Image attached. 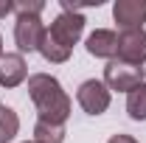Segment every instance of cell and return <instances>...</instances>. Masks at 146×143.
Segmentation results:
<instances>
[{"mask_svg": "<svg viewBox=\"0 0 146 143\" xmlns=\"http://www.w3.org/2000/svg\"><path fill=\"white\" fill-rule=\"evenodd\" d=\"M28 95L39 112V121L65 124L70 118V95L62 90L56 76H51V73L28 76Z\"/></svg>", "mask_w": 146, "mask_h": 143, "instance_id": "obj_1", "label": "cell"}, {"mask_svg": "<svg viewBox=\"0 0 146 143\" xmlns=\"http://www.w3.org/2000/svg\"><path fill=\"white\" fill-rule=\"evenodd\" d=\"M143 68L138 65H127L121 59H112L104 68V84L107 90H118V93H132L138 84H143Z\"/></svg>", "mask_w": 146, "mask_h": 143, "instance_id": "obj_2", "label": "cell"}, {"mask_svg": "<svg viewBox=\"0 0 146 143\" xmlns=\"http://www.w3.org/2000/svg\"><path fill=\"white\" fill-rule=\"evenodd\" d=\"M82 31H84V17L79 11H62L51 23V28H48V34L54 36L59 45L70 48V51H73V45L82 39Z\"/></svg>", "mask_w": 146, "mask_h": 143, "instance_id": "obj_3", "label": "cell"}, {"mask_svg": "<svg viewBox=\"0 0 146 143\" xmlns=\"http://www.w3.org/2000/svg\"><path fill=\"white\" fill-rule=\"evenodd\" d=\"M45 36V25L42 20L34 17V14H17V23H14V42L23 54H31V51H39V42Z\"/></svg>", "mask_w": 146, "mask_h": 143, "instance_id": "obj_4", "label": "cell"}, {"mask_svg": "<svg viewBox=\"0 0 146 143\" xmlns=\"http://www.w3.org/2000/svg\"><path fill=\"white\" fill-rule=\"evenodd\" d=\"M76 101H79V107L84 109L87 115H101V112H107L110 107V90L104 81H98V79H87L79 93H76Z\"/></svg>", "mask_w": 146, "mask_h": 143, "instance_id": "obj_5", "label": "cell"}, {"mask_svg": "<svg viewBox=\"0 0 146 143\" xmlns=\"http://www.w3.org/2000/svg\"><path fill=\"white\" fill-rule=\"evenodd\" d=\"M127 65H143L146 62V31L143 28H132V31H121L118 34V56Z\"/></svg>", "mask_w": 146, "mask_h": 143, "instance_id": "obj_6", "label": "cell"}, {"mask_svg": "<svg viewBox=\"0 0 146 143\" xmlns=\"http://www.w3.org/2000/svg\"><path fill=\"white\" fill-rule=\"evenodd\" d=\"M112 17H115V23H118L121 31L143 28V23H146V0H115Z\"/></svg>", "mask_w": 146, "mask_h": 143, "instance_id": "obj_7", "label": "cell"}, {"mask_svg": "<svg viewBox=\"0 0 146 143\" xmlns=\"http://www.w3.org/2000/svg\"><path fill=\"white\" fill-rule=\"evenodd\" d=\"M87 54L96 59H115L118 56V34L107 31V28H98L87 36Z\"/></svg>", "mask_w": 146, "mask_h": 143, "instance_id": "obj_8", "label": "cell"}, {"mask_svg": "<svg viewBox=\"0 0 146 143\" xmlns=\"http://www.w3.org/2000/svg\"><path fill=\"white\" fill-rule=\"evenodd\" d=\"M28 68L23 54H3L0 56V87H17L25 81Z\"/></svg>", "mask_w": 146, "mask_h": 143, "instance_id": "obj_9", "label": "cell"}, {"mask_svg": "<svg viewBox=\"0 0 146 143\" xmlns=\"http://www.w3.org/2000/svg\"><path fill=\"white\" fill-rule=\"evenodd\" d=\"M39 54H42V59H45V62L59 65V62H68V59H70V48L59 45L54 36L48 34V28H45V36H42V42H39Z\"/></svg>", "mask_w": 146, "mask_h": 143, "instance_id": "obj_10", "label": "cell"}, {"mask_svg": "<svg viewBox=\"0 0 146 143\" xmlns=\"http://www.w3.org/2000/svg\"><path fill=\"white\" fill-rule=\"evenodd\" d=\"M65 124H51V121H36L34 140L36 143H65Z\"/></svg>", "mask_w": 146, "mask_h": 143, "instance_id": "obj_11", "label": "cell"}, {"mask_svg": "<svg viewBox=\"0 0 146 143\" xmlns=\"http://www.w3.org/2000/svg\"><path fill=\"white\" fill-rule=\"evenodd\" d=\"M127 112L132 121H146V81L127 95Z\"/></svg>", "mask_w": 146, "mask_h": 143, "instance_id": "obj_12", "label": "cell"}, {"mask_svg": "<svg viewBox=\"0 0 146 143\" xmlns=\"http://www.w3.org/2000/svg\"><path fill=\"white\" fill-rule=\"evenodd\" d=\"M20 132V118L11 107H0V143L14 140Z\"/></svg>", "mask_w": 146, "mask_h": 143, "instance_id": "obj_13", "label": "cell"}, {"mask_svg": "<svg viewBox=\"0 0 146 143\" xmlns=\"http://www.w3.org/2000/svg\"><path fill=\"white\" fill-rule=\"evenodd\" d=\"M42 9H45L42 0H17V3H14V11H17V14H34V17H39Z\"/></svg>", "mask_w": 146, "mask_h": 143, "instance_id": "obj_14", "label": "cell"}, {"mask_svg": "<svg viewBox=\"0 0 146 143\" xmlns=\"http://www.w3.org/2000/svg\"><path fill=\"white\" fill-rule=\"evenodd\" d=\"M14 11V3L11 0H0V20L6 17V14H11Z\"/></svg>", "mask_w": 146, "mask_h": 143, "instance_id": "obj_15", "label": "cell"}, {"mask_svg": "<svg viewBox=\"0 0 146 143\" xmlns=\"http://www.w3.org/2000/svg\"><path fill=\"white\" fill-rule=\"evenodd\" d=\"M107 143H138V140H135L132 135H112Z\"/></svg>", "mask_w": 146, "mask_h": 143, "instance_id": "obj_16", "label": "cell"}, {"mask_svg": "<svg viewBox=\"0 0 146 143\" xmlns=\"http://www.w3.org/2000/svg\"><path fill=\"white\" fill-rule=\"evenodd\" d=\"M0 56H3V36H0Z\"/></svg>", "mask_w": 146, "mask_h": 143, "instance_id": "obj_17", "label": "cell"}, {"mask_svg": "<svg viewBox=\"0 0 146 143\" xmlns=\"http://www.w3.org/2000/svg\"><path fill=\"white\" fill-rule=\"evenodd\" d=\"M25 143H36V140H25Z\"/></svg>", "mask_w": 146, "mask_h": 143, "instance_id": "obj_18", "label": "cell"}]
</instances>
